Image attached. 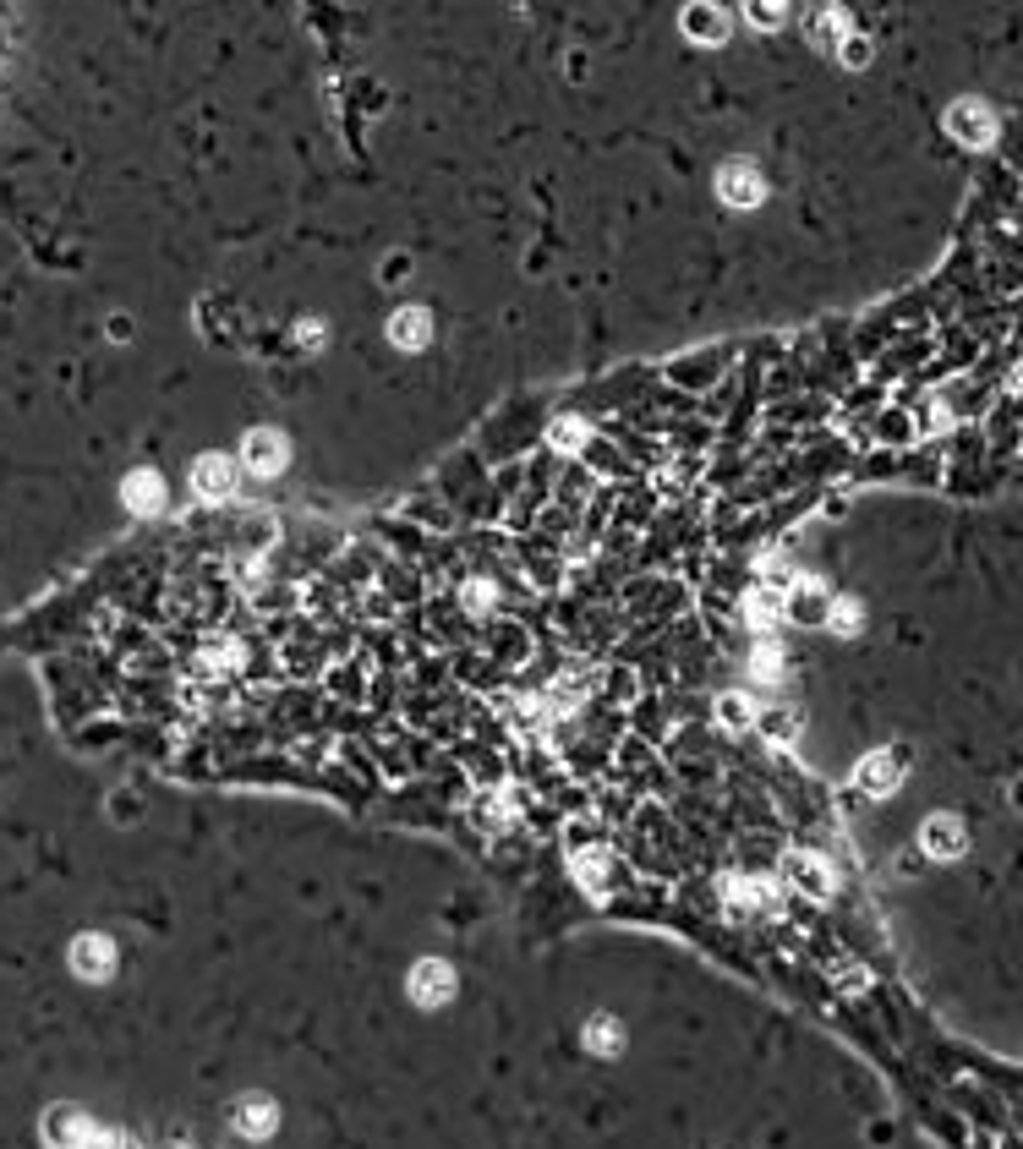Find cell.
<instances>
[{"label":"cell","instance_id":"cell-18","mask_svg":"<svg viewBox=\"0 0 1023 1149\" xmlns=\"http://www.w3.org/2000/svg\"><path fill=\"white\" fill-rule=\"evenodd\" d=\"M837 55H843V66H865V61H870V39H859V33H843Z\"/></svg>","mask_w":1023,"mask_h":1149},{"label":"cell","instance_id":"cell-1","mask_svg":"<svg viewBox=\"0 0 1023 1149\" xmlns=\"http://www.w3.org/2000/svg\"><path fill=\"white\" fill-rule=\"evenodd\" d=\"M241 460H247L252 477H279L290 460V444L274 433V427H252L247 438H241Z\"/></svg>","mask_w":1023,"mask_h":1149},{"label":"cell","instance_id":"cell-4","mask_svg":"<svg viewBox=\"0 0 1023 1149\" xmlns=\"http://www.w3.org/2000/svg\"><path fill=\"white\" fill-rule=\"evenodd\" d=\"M411 996L416 1002H449L455 996V974H449V963H416L411 969Z\"/></svg>","mask_w":1023,"mask_h":1149},{"label":"cell","instance_id":"cell-3","mask_svg":"<svg viewBox=\"0 0 1023 1149\" xmlns=\"http://www.w3.org/2000/svg\"><path fill=\"white\" fill-rule=\"evenodd\" d=\"M947 132L958 137V143H969V148H985L996 137V115L985 110L980 99H963V104L947 110Z\"/></svg>","mask_w":1023,"mask_h":1149},{"label":"cell","instance_id":"cell-12","mask_svg":"<svg viewBox=\"0 0 1023 1149\" xmlns=\"http://www.w3.org/2000/svg\"><path fill=\"white\" fill-rule=\"evenodd\" d=\"M783 870H788V881H799V887H805V892H816V898L832 887L827 865H821V860H810V854H788V865H783Z\"/></svg>","mask_w":1023,"mask_h":1149},{"label":"cell","instance_id":"cell-6","mask_svg":"<svg viewBox=\"0 0 1023 1149\" xmlns=\"http://www.w3.org/2000/svg\"><path fill=\"white\" fill-rule=\"evenodd\" d=\"M728 11L723 6H690L684 11V39H695V44H723L728 39Z\"/></svg>","mask_w":1023,"mask_h":1149},{"label":"cell","instance_id":"cell-20","mask_svg":"<svg viewBox=\"0 0 1023 1149\" xmlns=\"http://www.w3.org/2000/svg\"><path fill=\"white\" fill-rule=\"evenodd\" d=\"M586 1040H591V1046H602V1051H619V1029H613V1024H591Z\"/></svg>","mask_w":1023,"mask_h":1149},{"label":"cell","instance_id":"cell-8","mask_svg":"<svg viewBox=\"0 0 1023 1149\" xmlns=\"http://www.w3.org/2000/svg\"><path fill=\"white\" fill-rule=\"evenodd\" d=\"M389 340L400 345V351H422L427 340H433V323H427L422 307H400L389 318Z\"/></svg>","mask_w":1023,"mask_h":1149},{"label":"cell","instance_id":"cell-7","mask_svg":"<svg viewBox=\"0 0 1023 1149\" xmlns=\"http://www.w3.org/2000/svg\"><path fill=\"white\" fill-rule=\"evenodd\" d=\"M192 487L203 498H230V487H236V466H230L225 455H203L192 466Z\"/></svg>","mask_w":1023,"mask_h":1149},{"label":"cell","instance_id":"cell-14","mask_svg":"<svg viewBox=\"0 0 1023 1149\" xmlns=\"http://www.w3.org/2000/svg\"><path fill=\"white\" fill-rule=\"evenodd\" d=\"M810 39L837 50V44H843V11H816V17H810Z\"/></svg>","mask_w":1023,"mask_h":1149},{"label":"cell","instance_id":"cell-15","mask_svg":"<svg viewBox=\"0 0 1023 1149\" xmlns=\"http://www.w3.org/2000/svg\"><path fill=\"white\" fill-rule=\"evenodd\" d=\"M744 613H750V624H761V630H766V624H772L777 613H783V602H777L772 591H750V602H744Z\"/></svg>","mask_w":1023,"mask_h":1149},{"label":"cell","instance_id":"cell-9","mask_svg":"<svg viewBox=\"0 0 1023 1149\" xmlns=\"http://www.w3.org/2000/svg\"><path fill=\"white\" fill-rule=\"evenodd\" d=\"M898 777H903L898 756H887V750H881V756H865V761H859L854 783L865 788V794H892V788H898Z\"/></svg>","mask_w":1023,"mask_h":1149},{"label":"cell","instance_id":"cell-5","mask_svg":"<svg viewBox=\"0 0 1023 1149\" xmlns=\"http://www.w3.org/2000/svg\"><path fill=\"white\" fill-rule=\"evenodd\" d=\"M920 843H925V854H936V860H958L963 854V821L958 816H930Z\"/></svg>","mask_w":1023,"mask_h":1149},{"label":"cell","instance_id":"cell-2","mask_svg":"<svg viewBox=\"0 0 1023 1149\" xmlns=\"http://www.w3.org/2000/svg\"><path fill=\"white\" fill-rule=\"evenodd\" d=\"M717 192H723V203H734V208H755L766 197V181H761V170H755L750 159H728V165L717 170Z\"/></svg>","mask_w":1023,"mask_h":1149},{"label":"cell","instance_id":"cell-10","mask_svg":"<svg viewBox=\"0 0 1023 1149\" xmlns=\"http://www.w3.org/2000/svg\"><path fill=\"white\" fill-rule=\"evenodd\" d=\"M121 493L137 515H159V509H165V482H159V471H132Z\"/></svg>","mask_w":1023,"mask_h":1149},{"label":"cell","instance_id":"cell-13","mask_svg":"<svg viewBox=\"0 0 1023 1149\" xmlns=\"http://www.w3.org/2000/svg\"><path fill=\"white\" fill-rule=\"evenodd\" d=\"M236 1128L241 1133H269L274 1128V1106L263 1095H252V1100H241V1111H236Z\"/></svg>","mask_w":1023,"mask_h":1149},{"label":"cell","instance_id":"cell-17","mask_svg":"<svg viewBox=\"0 0 1023 1149\" xmlns=\"http://www.w3.org/2000/svg\"><path fill=\"white\" fill-rule=\"evenodd\" d=\"M580 438H586V427H580L575 416H564V422H553V427H548V444H553V449H575Z\"/></svg>","mask_w":1023,"mask_h":1149},{"label":"cell","instance_id":"cell-21","mask_svg":"<svg viewBox=\"0 0 1023 1149\" xmlns=\"http://www.w3.org/2000/svg\"><path fill=\"white\" fill-rule=\"evenodd\" d=\"M750 22L755 28H777V22H783V6H750Z\"/></svg>","mask_w":1023,"mask_h":1149},{"label":"cell","instance_id":"cell-11","mask_svg":"<svg viewBox=\"0 0 1023 1149\" xmlns=\"http://www.w3.org/2000/svg\"><path fill=\"white\" fill-rule=\"evenodd\" d=\"M72 963H77V974H88V980H104V974L115 969V947L99 942V936H83V942L72 947Z\"/></svg>","mask_w":1023,"mask_h":1149},{"label":"cell","instance_id":"cell-19","mask_svg":"<svg viewBox=\"0 0 1023 1149\" xmlns=\"http://www.w3.org/2000/svg\"><path fill=\"white\" fill-rule=\"evenodd\" d=\"M723 723H728V728H744V723H750V701H744V695H728V701H723Z\"/></svg>","mask_w":1023,"mask_h":1149},{"label":"cell","instance_id":"cell-16","mask_svg":"<svg viewBox=\"0 0 1023 1149\" xmlns=\"http://www.w3.org/2000/svg\"><path fill=\"white\" fill-rule=\"evenodd\" d=\"M827 624H832L837 635H854V630H859V602H848V597L832 602V608H827Z\"/></svg>","mask_w":1023,"mask_h":1149}]
</instances>
